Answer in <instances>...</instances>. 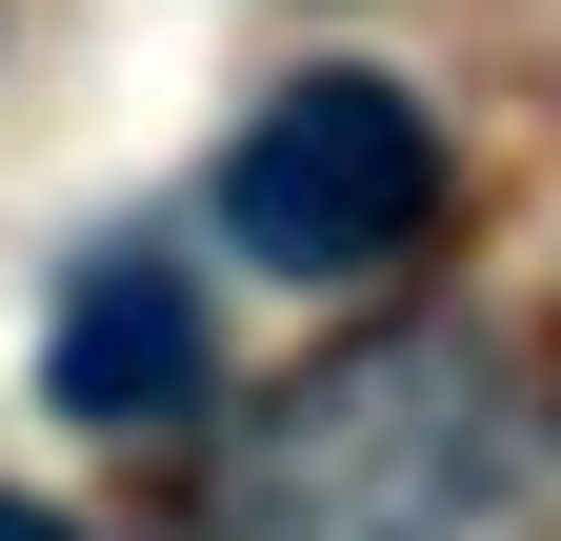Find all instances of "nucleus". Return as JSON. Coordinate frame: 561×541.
<instances>
[{"label": "nucleus", "mask_w": 561, "mask_h": 541, "mask_svg": "<svg viewBox=\"0 0 561 541\" xmlns=\"http://www.w3.org/2000/svg\"><path fill=\"white\" fill-rule=\"evenodd\" d=\"M421 200H442V120L381 60H321V81H280L221 141V241L261 281H362V261L421 241Z\"/></svg>", "instance_id": "1"}, {"label": "nucleus", "mask_w": 561, "mask_h": 541, "mask_svg": "<svg viewBox=\"0 0 561 541\" xmlns=\"http://www.w3.org/2000/svg\"><path fill=\"white\" fill-rule=\"evenodd\" d=\"M201 281L181 261H81V281H60V321H41V401L60 422H201Z\"/></svg>", "instance_id": "2"}, {"label": "nucleus", "mask_w": 561, "mask_h": 541, "mask_svg": "<svg viewBox=\"0 0 561 541\" xmlns=\"http://www.w3.org/2000/svg\"><path fill=\"white\" fill-rule=\"evenodd\" d=\"M0 541H81V521H41V502H0Z\"/></svg>", "instance_id": "3"}]
</instances>
